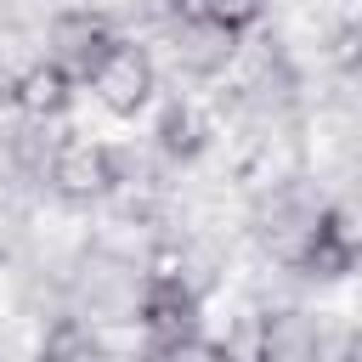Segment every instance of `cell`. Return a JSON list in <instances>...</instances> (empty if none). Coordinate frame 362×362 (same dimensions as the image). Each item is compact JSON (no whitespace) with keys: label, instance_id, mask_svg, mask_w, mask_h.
Instances as JSON below:
<instances>
[{"label":"cell","instance_id":"obj_1","mask_svg":"<svg viewBox=\"0 0 362 362\" xmlns=\"http://www.w3.org/2000/svg\"><path fill=\"white\" fill-rule=\"evenodd\" d=\"M294 266H300L305 277H328V283L362 266V192L334 198V204L317 209V221H311L305 249H300Z\"/></svg>","mask_w":362,"mask_h":362},{"label":"cell","instance_id":"obj_2","mask_svg":"<svg viewBox=\"0 0 362 362\" xmlns=\"http://www.w3.org/2000/svg\"><path fill=\"white\" fill-rule=\"evenodd\" d=\"M124 181V158L107 141H62L51 158V192L62 204H102Z\"/></svg>","mask_w":362,"mask_h":362},{"label":"cell","instance_id":"obj_3","mask_svg":"<svg viewBox=\"0 0 362 362\" xmlns=\"http://www.w3.org/2000/svg\"><path fill=\"white\" fill-rule=\"evenodd\" d=\"M85 85L96 90V102H102L113 119H136V113L153 102V90H158V68H153L147 45L119 40V45L102 57V68H96Z\"/></svg>","mask_w":362,"mask_h":362},{"label":"cell","instance_id":"obj_4","mask_svg":"<svg viewBox=\"0 0 362 362\" xmlns=\"http://www.w3.org/2000/svg\"><path fill=\"white\" fill-rule=\"evenodd\" d=\"M51 62H62L74 79H90L96 68H102V57L124 40L102 11H57L51 17Z\"/></svg>","mask_w":362,"mask_h":362},{"label":"cell","instance_id":"obj_5","mask_svg":"<svg viewBox=\"0 0 362 362\" xmlns=\"http://www.w3.org/2000/svg\"><path fill=\"white\" fill-rule=\"evenodd\" d=\"M243 362H322V322L300 305H277L255 322Z\"/></svg>","mask_w":362,"mask_h":362},{"label":"cell","instance_id":"obj_6","mask_svg":"<svg viewBox=\"0 0 362 362\" xmlns=\"http://www.w3.org/2000/svg\"><path fill=\"white\" fill-rule=\"evenodd\" d=\"M74 85L79 79L62 62L40 57V62L17 68V113H28V119H62L74 107Z\"/></svg>","mask_w":362,"mask_h":362},{"label":"cell","instance_id":"obj_7","mask_svg":"<svg viewBox=\"0 0 362 362\" xmlns=\"http://www.w3.org/2000/svg\"><path fill=\"white\" fill-rule=\"evenodd\" d=\"M238 40H243V34L221 28L215 17H204V23H175V62H181L187 74H221V68L232 62Z\"/></svg>","mask_w":362,"mask_h":362},{"label":"cell","instance_id":"obj_8","mask_svg":"<svg viewBox=\"0 0 362 362\" xmlns=\"http://www.w3.org/2000/svg\"><path fill=\"white\" fill-rule=\"evenodd\" d=\"M158 147L170 153V158H198L204 147H209V119L192 107V102H164V113H158Z\"/></svg>","mask_w":362,"mask_h":362},{"label":"cell","instance_id":"obj_9","mask_svg":"<svg viewBox=\"0 0 362 362\" xmlns=\"http://www.w3.org/2000/svg\"><path fill=\"white\" fill-rule=\"evenodd\" d=\"M34 362H102V339H96L79 317H57V322L45 328Z\"/></svg>","mask_w":362,"mask_h":362},{"label":"cell","instance_id":"obj_10","mask_svg":"<svg viewBox=\"0 0 362 362\" xmlns=\"http://www.w3.org/2000/svg\"><path fill=\"white\" fill-rule=\"evenodd\" d=\"M260 6H266V0H209V17H215L221 28H232V34H249V28L260 23Z\"/></svg>","mask_w":362,"mask_h":362},{"label":"cell","instance_id":"obj_11","mask_svg":"<svg viewBox=\"0 0 362 362\" xmlns=\"http://www.w3.org/2000/svg\"><path fill=\"white\" fill-rule=\"evenodd\" d=\"M334 62L339 68H362V23H345L334 34Z\"/></svg>","mask_w":362,"mask_h":362},{"label":"cell","instance_id":"obj_12","mask_svg":"<svg viewBox=\"0 0 362 362\" xmlns=\"http://www.w3.org/2000/svg\"><path fill=\"white\" fill-rule=\"evenodd\" d=\"M0 107H17V68L0 62Z\"/></svg>","mask_w":362,"mask_h":362},{"label":"cell","instance_id":"obj_13","mask_svg":"<svg viewBox=\"0 0 362 362\" xmlns=\"http://www.w3.org/2000/svg\"><path fill=\"white\" fill-rule=\"evenodd\" d=\"M345 362H362V328L351 334V351H345Z\"/></svg>","mask_w":362,"mask_h":362}]
</instances>
